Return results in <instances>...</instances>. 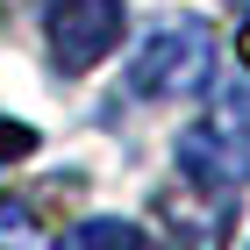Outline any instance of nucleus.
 Listing matches in <instances>:
<instances>
[{
	"label": "nucleus",
	"mask_w": 250,
	"mask_h": 250,
	"mask_svg": "<svg viewBox=\"0 0 250 250\" xmlns=\"http://www.w3.org/2000/svg\"><path fill=\"white\" fill-rule=\"evenodd\" d=\"M43 43H50V64L58 72H93L122 43V0H50Z\"/></svg>",
	"instance_id": "4"
},
{
	"label": "nucleus",
	"mask_w": 250,
	"mask_h": 250,
	"mask_svg": "<svg viewBox=\"0 0 250 250\" xmlns=\"http://www.w3.org/2000/svg\"><path fill=\"white\" fill-rule=\"evenodd\" d=\"M29 150H36V129H29V122H7V115H0V165H21Z\"/></svg>",
	"instance_id": "7"
},
{
	"label": "nucleus",
	"mask_w": 250,
	"mask_h": 250,
	"mask_svg": "<svg viewBox=\"0 0 250 250\" xmlns=\"http://www.w3.org/2000/svg\"><path fill=\"white\" fill-rule=\"evenodd\" d=\"M236 50H243V64H250V21H243V36H236Z\"/></svg>",
	"instance_id": "8"
},
{
	"label": "nucleus",
	"mask_w": 250,
	"mask_h": 250,
	"mask_svg": "<svg viewBox=\"0 0 250 250\" xmlns=\"http://www.w3.org/2000/svg\"><path fill=\"white\" fill-rule=\"evenodd\" d=\"M0 250H43V229L21 200H0Z\"/></svg>",
	"instance_id": "6"
},
{
	"label": "nucleus",
	"mask_w": 250,
	"mask_h": 250,
	"mask_svg": "<svg viewBox=\"0 0 250 250\" xmlns=\"http://www.w3.org/2000/svg\"><path fill=\"white\" fill-rule=\"evenodd\" d=\"M150 229L157 250H222L236 229V193L229 186H165L150 200Z\"/></svg>",
	"instance_id": "2"
},
{
	"label": "nucleus",
	"mask_w": 250,
	"mask_h": 250,
	"mask_svg": "<svg viewBox=\"0 0 250 250\" xmlns=\"http://www.w3.org/2000/svg\"><path fill=\"white\" fill-rule=\"evenodd\" d=\"M143 236L129 229V222H115V214H100V222H79V229H64L50 250H136Z\"/></svg>",
	"instance_id": "5"
},
{
	"label": "nucleus",
	"mask_w": 250,
	"mask_h": 250,
	"mask_svg": "<svg viewBox=\"0 0 250 250\" xmlns=\"http://www.w3.org/2000/svg\"><path fill=\"white\" fill-rule=\"evenodd\" d=\"M136 93H200L214 79V36L208 21H165L129 64Z\"/></svg>",
	"instance_id": "3"
},
{
	"label": "nucleus",
	"mask_w": 250,
	"mask_h": 250,
	"mask_svg": "<svg viewBox=\"0 0 250 250\" xmlns=\"http://www.w3.org/2000/svg\"><path fill=\"white\" fill-rule=\"evenodd\" d=\"M179 165L200 186H243L250 179V86H229L208 122L179 136Z\"/></svg>",
	"instance_id": "1"
}]
</instances>
